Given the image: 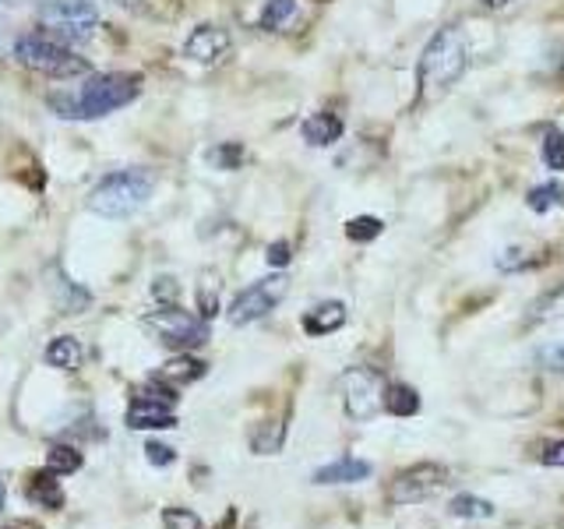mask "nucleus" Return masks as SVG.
<instances>
[{
  "mask_svg": "<svg viewBox=\"0 0 564 529\" xmlns=\"http://www.w3.org/2000/svg\"><path fill=\"white\" fill-rule=\"evenodd\" d=\"M290 258H293V255H290V244H286V240H279V244L269 247V261H272V264H286Z\"/></svg>",
  "mask_w": 564,
  "mask_h": 529,
  "instance_id": "nucleus-31",
  "label": "nucleus"
},
{
  "mask_svg": "<svg viewBox=\"0 0 564 529\" xmlns=\"http://www.w3.org/2000/svg\"><path fill=\"white\" fill-rule=\"evenodd\" d=\"M35 18L40 29L61 43H85L99 29V11L88 0H43Z\"/></svg>",
  "mask_w": 564,
  "mask_h": 529,
  "instance_id": "nucleus-4",
  "label": "nucleus"
},
{
  "mask_svg": "<svg viewBox=\"0 0 564 529\" xmlns=\"http://www.w3.org/2000/svg\"><path fill=\"white\" fill-rule=\"evenodd\" d=\"M282 438H286V423H282V420H264L261 428L254 431L251 445H254L258 455H275L282 449Z\"/></svg>",
  "mask_w": 564,
  "mask_h": 529,
  "instance_id": "nucleus-21",
  "label": "nucleus"
},
{
  "mask_svg": "<svg viewBox=\"0 0 564 529\" xmlns=\"http://www.w3.org/2000/svg\"><path fill=\"white\" fill-rule=\"evenodd\" d=\"M388 385L375 367H349L343 378V406L352 420H370L384 410Z\"/></svg>",
  "mask_w": 564,
  "mask_h": 529,
  "instance_id": "nucleus-6",
  "label": "nucleus"
},
{
  "mask_svg": "<svg viewBox=\"0 0 564 529\" xmlns=\"http://www.w3.org/2000/svg\"><path fill=\"white\" fill-rule=\"evenodd\" d=\"M145 455H149V463H152V466H170L173 458H176V452L166 449V445H159V441H149V445H145Z\"/></svg>",
  "mask_w": 564,
  "mask_h": 529,
  "instance_id": "nucleus-29",
  "label": "nucleus"
},
{
  "mask_svg": "<svg viewBox=\"0 0 564 529\" xmlns=\"http://www.w3.org/2000/svg\"><path fill=\"white\" fill-rule=\"evenodd\" d=\"M25 494L40 508H50V511H57L64 505V490H61V481H57V473H53V469L32 473L25 481Z\"/></svg>",
  "mask_w": 564,
  "mask_h": 529,
  "instance_id": "nucleus-15",
  "label": "nucleus"
},
{
  "mask_svg": "<svg viewBox=\"0 0 564 529\" xmlns=\"http://www.w3.org/2000/svg\"><path fill=\"white\" fill-rule=\"evenodd\" d=\"M234 522H237V516H234V511H229V516H226L216 529H234Z\"/></svg>",
  "mask_w": 564,
  "mask_h": 529,
  "instance_id": "nucleus-34",
  "label": "nucleus"
},
{
  "mask_svg": "<svg viewBox=\"0 0 564 529\" xmlns=\"http://www.w3.org/2000/svg\"><path fill=\"white\" fill-rule=\"evenodd\" d=\"M46 469H53L57 476H70L82 469V452L70 445H53L46 452Z\"/></svg>",
  "mask_w": 564,
  "mask_h": 529,
  "instance_id": "nucleus-22",
  "label": "nucleus"
},
{
  "mask_svg": "<svg viewBox=\"0 0 564 529\" xmlns=\"http://www.w3.org/2000/svg\"><path fill=\"white\" fill-rule=\"evenodd\" d=\"M525 205L533 208V212H551L554 205H564V191L557 187V184H543V187H533L529 191V198H525Z\"/></svg>",
  "mask_w": 564,
  "mask_h": 529,
  "instance_id": "nucleus-24",
  "label": "nucleus"
},
{
  "mask_svg": "<svg viewBox=\"0 0 564 529\" xmlns=\"http://www.w3.org/2000/svg\"><path fill=\"white\" fill-rule=\"evenodd\" d=\"M166 293H170V296H176V293H181V290L173 287V279H159V287H155V296H166Z\"/></svg>",
  "mask_w": 564,
  "mask_h": 529,
  "instance_id": "nucleus-32",
  "label": "nucleus"
},
{
  "mask_svg": "<svg viewBox=\"0 0 564 529\" xmlns=\"http://www.w3.org/2000/svg\"><path fill=\"white\" fill-rule=\"evenodd\" d=\"M0 4H14V0H0Z\"/></svg>",
  "mask_w": 564,
  "mask_h": 529,
  "instance_id": "nucleus-37",
  "label": "nucleus"
},
{
  "mask_svg": "<svg viewBox=\"0 0 564 529\" xmlns=\"http://www.w3.org/2000/svg\"><path fill=\"white\" fill-rule=\"evenodd\" d=\"M346 304L343 300H325V304H317L304 314V332L307 335H332L346 325Z\"/></svg>",
  "mask_w": 564,
  "mask_h": 529,
  "instance_id": "nucleus-14",
  "label": "nucleus"
},
{
  "mask_svg": "<svg viewBox=\"0 0 564 529\" xmlns=\"http://www.w3.org/2000/svg\"><path fill=\"white\" fill-rule=\"evenodd\" d=\"M229 46H234V40H229L226 29H219V25H198L187 35L184 53H187V61H194V64L216 67L229 53Z\"/></svg>",
  "mask_w": 564,
  "mask_h": 529,
  "instance_id": "nucleus-10",
  "label": "nucleus"
},
{
  "mask_svg": "<svg viewBox=\"0 0 564 529\" xmlns=\"http://www.w3.org/2000/svg\"><path fill=\"white\" fill-rule=\"evenodd\" d=\"M557 317H564V282L554 290H546L543 296H536L533 304H529L525 322L529 325H546V322H557Z\"/></svg>",
  "mask_w": 564,
  "mask_h": 529,
  "instance_id": "nucleus-16",
  "label": "nucleus"
},
{
  "mask_svg": "<svg viewBox=\"0 0 564 529\" xmlns=\"http://www.w3.org/2000/svg\"><path fill=\"white\" fill-rule=\"evenodd\" d=\"M543 166L554 173L564 170V134L561 131H551L543 138Z\"/></svg>",
  "mask_w": 564,
  "mask_h": 529,
  "instance_id": "nucleus-26",
  "label": "nucleus"
},
{
  "mask_svg": "<svg viewBox=\"0 0 564 529\" xmlns=\"http://www.w3.org/2000/svg\"><path fill=\"white\" fill-rule=\"evenodd\" d=\"M163 526L166 529H202V519L187 508H166L163 511Z\"/></svg>",
  "mask_w": 564,
  "mask_h": 529,
  "instance_id": "nucleus-28",
  "label": "nucleus"
},
{
  "mask_svg": "<svg viewBox=\"0 0 564 529\" xmlns=\"http://www.w3.org/2000/svg\"><path fill=\"white\" fill-rule=\"evenodd\" d=\"M384 410L392 413V417H416V413H420V396H416V388H410V385H388Z\"/></svg>",
  "mask_w": 564,
  "mask_h": 529,
  "instance_id": "nucleus-19",
  "label": "nucleus"
},
{
  "mask_svg": "<svg viewBox=\"0 0 564 529\" xmlns=\"http://www.w3.org/2000/svg\"><path fill=\"white\" fill-rule=\"evenodd\" d=\"M113 4H117V8H123V11H134V8L141 4V0H113Z\"/></svg>",
  "mask_w": 564,
  "mask_h": 529,
  "instance_id": "nucleus-33",
  "label": "nucleus"
},
{
  "mask_svg": "<svg viewBox=\"0 0 564 529\" xmlns=\"http://www.w3.org/2000/svg\"><path fill=\"white\" fill-rule=\"evenodd\" d=\"M300 14V0H269V4L261 8V29L269 32H286Z\"/></svg>",
  "mask_w": 564,
  "mask_h": 529,
  "instance_id": "nucleus-17",
  "label": "nucleus"
},
{
  "mask_svg": "<svg viewBox=\"0 0 564 529\" xmlns=\"http://www.w3.org/2000/svg\"><path fill=\"white\" fill-rule=\"evenodd\" d=\"M155 191V176L149 170H120L102 176V181L88 194V212L102 219H128L134 212L149 205Z\"/></svg>",
  "mask_w": 564,
  "mask_h": 529,
  "instance_id": "nucleus-3",
  "label": "nucleus"
},
{
  "mask_svg": "<svg viewBox=\"0 0 564 529\" xmlns=\"http://www.w3.org/2000/svg\"><path fill=\"white\" fill-rule=\"evenodd\" d=\"M128 428L131 431H163V428H176V417L166 402L159 399H134L128 410Z\"/></svg>",
  "mask_w": 564,
  "mask_h": 529,
  "instance_id": "nucleus-11",
  "label": "nucleus"
},
{
  "mask_svg": "<svg viewBox=\"0 0 564 529\" xmlns=\"http://www.w3.org/2000/svg\"><path fill=\"white\" fill-rule=\"evenodd\" d=\"M381 229H384L381 219H375V216H357V219H349V223H346V237H349V240H357V244H367V240L381 237Z\"/></svg>",
  "mask_w": 564,
  "mask_h": 529,
  "instance_id": "nucleus-25",
  "label": "nucleus"
},
{
  "mask_svg": "<svg viewBox=\"0 0 564 529\" xmlns=\"http://www.w3.org/2000/svg\"><path fill=\"white\" fill-rule=\"evenodd\" d=\"M448 511H452V516H458V519H490L494 505L484 501V498H473V494H458V498H452Z\"/></svg>",
  "mask_w": 564,
  "mask_h": 529,
  "instance_id": "nucleus-23",
  "label": "nucleus"
},
{
  "mask_svg": "<svg viewBox=\"0 0 564 529\" xmlns=\"http://www.w3.org/2000/svg\"><path fill=\"white\" fill-rule=\"evenodd\" d=\"M290 290V279L286 276H269V279H258L254 287H247L243 293L234 296V304H229V322L234 325H251L258 317H264L269 311H275V304Z\"/></svg>",
  "mask_w": 564,
  "mask_h": 529,
  "instance_id": "nucleus-9",
  "label": "nucleus"
},
{
  "mask_svg": "<svg viewBox=\"0 0 564 529\" xmlns=\"http://www.w3.org/2000/svg\"><path fill=\"white\" fill-rule=\"evenodd\" d=\"M445 484H448V469L441 463H416L395 473L392 487H388V498H392V505H420L431 501Z\"/></svg>",
  "mask_w": 564,
  "mask_h": 529,
  "instance_id": "nucleus-8",
  "label": "nucleus"
},
{
  "mask_svg": "<svg viewBox=\"0 0 564 529\" xmlns=\"http://www.w3.org/2000/svg\"><path fill=\"white\" fill-rule=\"evenodd\" d=\"M4 498H8V490H4V481H0V508H4Z\"/></svg>",
  "mask_w": 564,
  "mask_h": 529,
  "instance_id": "nucleus-36",
  "label": "nucleus"
},
{
  "mask_svg": "<svg viewBox=\"0 0 564 529\" xmlns=\"http://www.w3.org/2000/svg\"><path fill=\"white\" fill-rule=\"evenodd\" d=\"M370 473H375V466H370L367 458L343 455V458H335V463L314 469L311 481L314 484H360V481H367Z\"/></svg>",
  "mask_w": 564,
  "mask_h": 529,
  "instance_id": "nucleus-12",
  "label": "nucleus"
},
{
  "mask_svg": "<svg viewBox=\"0 0 564 529\" xmlns=\"http://www.w3.org/2000/svg\"><path fill=\"white\" fill-rule=\"evenodd\" d=\"M14 57L18 64L40 71L46 78H70L88 71V64L75 57L61 40H53V35H22V40L14 43Z\"/></svg>",
  "mask_w": 564,
  "mask_h": 529,
  "instance_id": "nucleus-5",
  "label": "nucleus"
},
{
  "mask_svg": "<svg viewBox=\"0 0 564 529\" xmlns=\"http://www.w3.org/2000/svg\"><path fill=\"white\" fill-rule=\"evenodd\" d=\"M8 529H18V526H8Z\"/></svg>",
  "mask_w": 564,
  "mask_h": 529,
  "instance_id": "nucleus-38",
  "label": "nucleus"
},
{
  "mask_svg": "<svg viewBox=\"0 0 564 529\" xmlns=\"http://www.w3.org/2000/svg\"><path fill=\"white\" fill-rule=\"evenodd\" d=\"M343 120L335 117V114H328V110H322V114H311L307 120H304V128H300V134H304V141L307 145H314V149H328V145H335V141L343 138Z\"/></svg>",
  "mask_w": 564,
  "mask_h": 529,
  "instance_id": "nucleus-13",
  "label": "nucleus"
},
{
  "mask_svg": "<svg viewBox=\"0 0 564 529\" xmlns=\"http://www.w3.org/2000/svg\"><path fill=\"white\" fill-rule=\"evenodd\" d=\"M469 67V43L466 32L458 25H445L431 35V43L420 53V67H416V85H420V99H437L445 96L448 88L466 75Z\"/></svg>",
  "mask_w": 564,
  "mask_h": 529,
  "instance_id": "nucleus-1",
  "label": "nucleus"
},
{
  "mask_svg": "<svg viewBox=\"0 0 564 529\" xmlns=\"http://www.w3.org/2000/svg\"><path fill=\"white\" fill-rule=\"evenodd\" d=\"M205 375V364L202 360H194V357H176L163 367V378L159 381H166L173 388H181V385H191V381H198Z\"/></svg>",
  "mask_w": 564,
  "mask_h": 529,
  "instance_id": "nucleus-20",
  "label": "nucleus"
},
{
  "mask_svg": "<svg viewBox=\"0 0 564 529\" xmlns=\"http://www.w3.org/2000/svg\"><path fill=\"white\" fill-rule=\"evenodd\" d=\"M540 463L543 466H561L564 469V441H551L543 452H540Z\"/></svg>",
  "mask_w": 564,
  "mask_h": 529,
  "instance_id": "nucleus-30",
  "label": "nucleus"
},
{
  "mask_svg": "<svg viewBox=\"0 0 564 529\" xmlns=\"http://www.w3.org/2000/svg\"><path fill=\"white\" fill-rule=\"evenodd\" d=\"M145 325L159 335V343H166L173 349H194L208 343V325L205 317H194L181 307H163V311H152L145 317Z\"/></svg>",
  "mask_w": 564,
  "mask_h": 529,
  "instance_id": "nucleus-7",
  "label": "nucleus"
},
{
  "mask_svg": "<svg viewBox=\"0 0 564 529\" xmlns=\"http://www.w3.org/2000/svg\"><path fill=\"white\" fill-rule=\"evenodd\" d=\"M82 343L75 339V335H61V339H53L46 346V364L50 367H61V370H78L82 364Z\"/></svg>",
  "mask_w": 564,
  "mask_h": 529,
  "instance_id": "nucleus-18",
  "label": "nucleus"
},
{
  "mask_svg": "<svg viewBox=\"0 0 564 529\" xmlns=\"http://www.w3.org/2000/svg\"><path fill=\"white\" fill-rule=\"evenodd\" d=\"M536 360L551 370V375H564V335L554 343H543L540 353H536Z\"/></svg>",
  "mask_w": 564,
  "mask_h": 529,
  "instance_id": "nucleus-27",
  "label": "nucleus"
},
{
  "mask_svg": "<svg viewBox=\"0 0 564 529\" xmlns=\"http://www.w3.org/2000/svg\"><path fill=\"white\" fill-rule=\"evenodd\" d=\"M141 96V78L128 75V71H117V75H96L88 78L75 96L67 99H53V110L61 117H75V120H99L106 114L120 110Z\"/></svg>",
  "mask_w": 564,
  "mask_h": 529,
  "instance_id": "nucleus-2",
  "label": "nucleus"
},
{
  "mask_svg": "<svg viewBox=\"0 0 564 529\" xmlns=\"http://www.w3.org/2000/svg\"><path fill=\"white\" fill-rule=\"evenodd\" d=\"M480 4H487V8H508L511 0H480Z\"/></svg>",
  "mask_w": 564,
  "mask_h": 529,
  "instance_id": "nucleus-35",
  "label": "nucleus"
}]
</instances>
